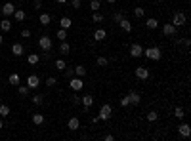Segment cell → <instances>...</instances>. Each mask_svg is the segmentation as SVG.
I'll return each instance as SVG.
<instances>
[{"mask_svg":"<svg viewBox=\"0 0 191 141\" xmlns=\"http://www.w3.org/2000/svg\"><path fill=\"white\" fill-rule=\"evenodd\" d=\"M143 56L147 57V59H153V61H159L163 57V52L157 48V46H149L147 50H143Z\"/></svg>","mask_w":191,"mask_h":141,"instance_id":"1","label":"cell"},{"mask_svg":"<svg viewBox=\"0 0 191 141\" xmlns=\"http://www.w3.org/2000/svg\"><path fill=\"white\" fill-rule=\"evenodd\" d=\"M185 23H187L185 14H184V12H176V14H174V17H172V25L178 29V27H184Z\"/></svg>","mask_w":191,"mask_h":141,"instance_id":"2","label":"cell"},{"mask_svg":"<svg viewBox=\"0 0 191 141\" xmlns=\"http://www.w3.org/2000/svg\"><path fill=\"white\" fill-rule=\"evenodd\" d=\"M111 114H113V109H111V105H107V103H105V105L99 107V114H98L99 120H109Z\"/></svg>","mask_w":191,"mask_h":141,"instance_id":"3","label":"cell"},{"mask_svg":"<svg viewBox=\"0 0 191 141\" xmlns=\"http://www.w3.org/2000/svg\"><path fill=\"white\" fill-rule=\"evenodd\" d=\"M38 46H40V50H44V52H50V50H52V38L46 36V35H42V36L38 38Z\"/></svg>","mask_w":191,"mask_h":141,"instance_id":"4","label":"cell"},{"mask_svg":"<svg viewBox=\"0 0 191 141\" xmlns=\"http://www.w3.org/2000/svg\"><path fill=\"white\" fill-rule=\"evenodd\" d=\"M69 86H71V90H73V92H80V90H82V86H84V82H82V78H80V77H71Z\"/></svg>","mask_w":191,"mask_h":141,"instance_id":"5","label":"cell"},{"mask_svg":"<svg viewBox=\"0 0 191 141\" xmlns=\"http://www.w3.org/2000/svg\"><path fill=\"white\" fill-rule=\"evenodd\" d=\"M178 134L182 135V137H185V139H187V137L191 135V126H189L187 122H182V124L178 126Z\"/></svg>","mask_w":191,"mask_h":141,"instance_id":"6","label":"cell"},{"mask_svg":"<svg viewBox=\"0 0 191 141\" xmlns=\"http://www.w3.org/2000/svg\"><path fill=\"white\" fill-rule=\"evenodd\" d=\"M134 74H136L140 80H147V78H149V69H147V67H136Z\"/></svg>","mask_w":191,"mask_h":141,"instance_id":"7","label":"cell"},{"mask_svg":"<svg viewBox=\"0 0 191 141\" xmlns=\"http://www.w3.org/2000/svg\"><path fill=\"white\" fill-rule=\"evenodd\" d=\"M38 84H40V78L37 77V74H31V77H27V86H29V90L38 88Z\"/></svg>","mask_w":191,"mask_h":141,"instance_id":"8","label":"cell"},{"mask_svg":"<svg viewBox=\"0 0 191 141\" xmlns=\"http://www.w3.org/2000/svg\"><path fill=\"white\" fill-rule=\"evenodd\" d=\"M176 31H178V29H176L172 23H164V25H163V35H164V36H174Z\"/></svg>","mask_w":191,"mask_h":141,"instance_id":"9","label":"cell"},{"mask_svg":"<svg viewBox=\"0 0 191 141\" xmlns=\"http://www.w3.org/2000/svg\"><path fill=\"white\" fill-rule=\"evenodd\" d=\"M14 12H15V6H14L12 2H6V4L2 6V14H4L6 17H12V15H14Z\"/></svg>","mask_w":191,"mask_h":141,"instance_id":"10","label":"cell"},{"mask_svg":"<svg viewBox=\"0 0 191 141\" xmlns=\"http://www.w3.org/2000/svg\"><path fill=\"white\" fill-rule=\"evenodd\" d=\"M67 128H69L71 132H76V130L80 128V120H78L76 116H71V118H69V122H67Z\"/></svg>","mask_w":191,"mask_h":141,"instance_id":"11","label":"cell"},{"mask_svg":"<svg viewBox=\"0 0 191 141\" xmlns=\"http://www.w3.org/2000/svg\"><path fill=\"white\" fill-rule=\"evenodd\" d=\"M130 56H132V57H141V56H143V48H141L140 44H132V46H130Z\"/></svg>","mask_w":191,"mask_h":141,"instance_id":"12","label":"cell"},{"mask_svg":"<svg viewBox=\"0 0 191 141\" xmlns=\"http://www.w3.org/2000/svg\"><path fill=\"white\" fill-rule=\"evenodd\" d=\"M128 101H130V105H140V101H141V97H140V93L138 92H130L128 93Z\"/></svg>","mask_w":191,"mask_h":141,"instance_id":"13","label":"cell"},{"mask_svg":"<svg viewBox=\"0 0 191 141\" xmlns=\"http://www.w3.org/2000/svg\"><path fill=\"white\" fill-rule=\"evenodd\" d=\"M12 53H14L15 57H21V56L25 53V48H23V44H14V46H12Z\"/></svg>","mask_w":191,"mask_h":141,"instance_id":"14","label":"cell"},{"mask_svg":"<svg viewBox=\"0 0 191 141\" xmlns=\"http://www.w3.org/2000/svg\"><path fill=\"white\" fill-rule=\"evenodd\" d=\"M80 103L86 107V109H90V107L94 105V97L92 95H80Z\"/></svg>","mask_w":191,"mask_h":141,"instance_id":"15","label":"cell"},{"mask_svg":"<svg viewBox=\"0 0 191 141\" xmlns=\"http://www.w3.org/2000/svg\"><path fill=\"white\" fill-rule=\"evenodd\" d=\"M105 38H107L105 29H98V31L94 32V40H96V42H102V40H105Z\"/></svg>","mask_w":191,"mask_h":141,"instance_id":"16","label":"cell"},{"mask_svg":"<svg viewBox=\"0 0 191 141\" xmlns=\"http://www.w3.org/2000/svg\"><path fill=\"white\" fill-rule=\"evenodd\" d=\"M59 25H61V29H71V27H73V19L67 17V15H63V17L59 19Z\"/></svg>","mask_w":191,"mask_h":141,"instance_id":"17","label":"cell"},{"mask_svg":"<svg viewBox=\"0 0 191 141\" xmlns=\"http://www.w3.org/2000/svg\"><path fill=\"white\" fill-rule=\"evenodd\" d=\"M119 25H120V29L124 31V32H130V31H132V23H130L126 17H122V19L119 21Z\"/></svg>","mask_w":191,"mask_h":141,"instance_id":"18","label":"cell"},{"mask_svg":"<svg viewBox=\"0 0 191 141\" xmlns=\"http://www.w3.org/2000/svg\"><path fill=\"white\" fill-rule=\"evenodd\" d=\"M0 29H2L4 32H8V31H12V19H10V17L2 19V21H0Z\"/></svg>","mask_w":191,"mask_h":141,"instance_id":"19","label":"cell"},{"mask_svg":"<svg viewBox=\"0 0 191 141\" xmlns=\"http://www.w3.org/2000/svg\"><path fill=\"white\" fill-rule=\"evenodd\" d=\"M33 124H35V126H42L44 124V114L42 113H35V114H33Z\"/></svg>","mask_w":191,"mask_h":141,"instance_id":"20","label":"cell"},{"mask_svg":"<svg viewBox=\"0 0 191 141\" xmlns=\"http://www.w3.org/2000/svg\"><path fill=\"white\" fill-rule=\"evenodd\" d=\"M59 53H63V56H67V53H71V46H69V42H61V44H59V50H58Z\"/></svg>","mask_w":191,"mask_h":141,"instance_id":"21","label":"cell"},{"mask_svg":"<svg viewBox=\"0 0 191 141\" xmlns=\"http://www.w3.org/2000/svg\"><path fill=\"white\" fill-rule=\"evenodd\" d=\"M145 27H147L149 31H153V29H157V27H159V21H157L155 17H149L147 21H145Z\"/></svg>","mask_w":191,"mask_h":141,"instance_id":"22","label":"cell"},{"mask_svg":"<svg viewBox=\"0 0 191 141\" xmlns=\"http://www.w3.org/2000/svg\"><path fill=\"white\" fill-rule=\"evenodd\" d=\"M86 73H88V71H86L84 65H76V67H75V74H76V77L82 78V77H86Z\"/></svg>","mask_w":191,"mask_h":141,"instance_id":"23","label":"cell"},{"mask_svg":"<svg viewBox=\"0 0 191 141\" xmlns=\"http://www.w3.org/2000/svg\"><path fill=\"white\" fill-rule=\"evenodd\" d=\"M38 21H40V25H50V21H52V17H50V14H40V17H38Z\"/></svg>","mask_w":191,"mask_h":141,"instance_id":"24","label":"cell"},{"mask_svg":"<svg viewBox=\"0 0 191 141\" xmlns=\"http://www.w3.org/2000/svg\"><path fill=\"white\" fill-rule=\"evenodd\" d=\"M38 61H40L38 53H29V56H27V63H29V65H37Z\"/></svg>","mask_w":191,"mask_h":141,"instance_id":"25","label":"cell"},{"mask_svg":"<svg viewBox=\"0 0 191 141\" xmlns=\"http://www.w3.org/2000/svg\"><path fill=\"white\" fill-rule=\"evenodd\" d=\"M14 19L15 21H23L25 19V12H23V10H15V12H14Z\"/></svg>","mask_w":191,"mask_h":141,"instance_id":"26","label":"cell"},{"mask_svg":"<svg viewBox=\"0 0 191 141\" xmlns=\"http://www.w3.org/2000/svg\"><path fill=\"white\" fill-rule=\"evenodd\" d=\"M174 116H176V118H180V120H182V118L185 116V111L182 109V107H176V109H174Z\"/></svg>","mask_w":191,"mask_h":141,"instance_id":"27","label":"cell"},{"mask_svg":"<svg viewBox=\"0 0 191 141\" xmlns=\"http://www.w3.org/2000/svg\"><path fill=\"white\" fill-rule=\"evenodd\" d=\"M10 84H12V86H19V74H15V73L10 74Z\"/></svg>","mask_w":191,"mask_h":141,"instance_id":"28","label":"cell"},{"mask_svg":"<svg viewBox=\"0 0 191 141\" xmlns=\"http://www.w3.org/2000/svg\"><path fill=\"white\" fill-rule=\"evenodd\" d=\"M90 8H92V12H98V10L102 8V0H92V2H90Z\"/></svg>","mask_w":191,"mask_h":141,"instance_id":"29","label":"cell"},{"mask_svg":"<svg viewBox=\"0 0 191 141\" xmlns=\"http://www.w3.org/2000/svg\"><path fill=\"white\" fill-rule=\"evenodd\" d=\"M10 113H12V111H10V107H8V105H4V103L0 105V116H8Z\"/></svg>","mask_w":191,"mask_h":141,"instance_id":"30","label":"cell"},{"mask_svg":"<svg viewBox=\"0 0 191 141\" xmlns=\"http://www.w3.org/2000/svg\"><path fill=\"white\" fill-rule=\"evenodd\" d=\"M134 15L141 19V17L145 15V10H143V8H140V6H136V8H134Z\"/></svg>","mask_w":191,"mask_h":141,"instance_id":"31","label":"cell"},{"mask_svg":"<svg viewBox=\"0 0 191 141\" xmlns=\"http://www.w3.org/2000/svg\"><path fill=\"white\" fill-rule=\"evenodd\" d=\"M92 21H94V23H102V21H103V14L94 12V15H92Z\"/></svg>","mask_w":191,"mask_h":141,"instance_id":"32","label":"cell"},{"mask_svg":"<svg viewBox=\"0 0 191 141\" xmlns=\"http://www.w3.org/2000/svg\"><path fill=\"white\" fill-rule=\"evenodd\" d=\"M157 118H159V113H157V111H149V113H147V120H149V122H155Z\"/></svg>","mask_w":191,"mask_h":141,"instance_id":"33","label":"cell"},{"mask_svg":"<svg viewBox=\"0 0 191 141\" xmlns=\"http://www.w3.org/2000/svg\"><path fill=\"white\" fill-rule=\"evenodd\" d=\"M96 63L99 65V67H107V63H109V61H107V57H103V56H99V57L96 59Z\"/></svg>","mask_w":191,"mask_h":141,"instance_id":"34","label":"cell"},{"mask_svg":"<svg viewBox=\"0 0 191 141\" xmlns=\"http://www.w3.org/2000/svg\"><path fill=\"white\" fill-rule=\"evenodd\" d=\"M33 103H35V105H42V103H44V97H42L40 93H37V95H33Z\"/></svg>","mask_w":191,"mask_h":141,"instance_id":"35","label":"cell"},{"mask_svg":"<svg viewBox=\"0 0 191 141\" xmlns=\"http://www.w3.org/2000/svg\"><path fill=\"white\" fill-rule=\"evenodd\" d=\"M17 93L19 95H27L29 93V86H17Z\"/></svg>","mask_w":191,"mask_h":141,"instance_id":"36","label":"cell"},{"mask_svg":"<svg viewBox=\"0 0 191 141\" xmlns=\"http://www.w3.org/2000/svg\"><path fill=\"white\" fill-rule=\"evenodd\" d=\"M67 67V63L63 61V59H58V61H55V69H58V71H63Z\"/></svg>","mask_w":191,"mask_h":141,"instance_id":"37","label":"cell"},{"mask_svg":"<svg viewBox=\"0 0 191 141\" xmlns=\"http://www.w3.org/2000/svg\"><path fill=\"white\" fill-rule=\"evenodd\" d=\"M58 38H59L61 42L67 38V29H59V31H58Z\"/></svg>","mask_w":191,"mask_h":141,"instance_id":"38","label":"cell"},{"mask_svg":"<svg viewBox=\"0 0 191 141\" xmlns=\"http://www.w3.org/2000/svg\"><path fill=\"white\" fill-rule=\"evenodd\" d=\"M71 103H73V105H80V95L73 93V97H71Z\"/></svg>","mask_w":191,"mask_h":141,"instance_id":"39","label":"cell"},{"mask_svg":"<svg viewBox=\"0 0 191 141\" xmlns=\"http://www.w3.org/2000/svg\"><path fill=\"white\" fill-rule=\"evenodd\" d=\"M55 84H58V80H55L54 77H48V78H46V86H50V88H52V86H55Z\"/></svg>","mask_w":191,"mask_h":141,"instance_id":"40","label":"cell"},{"mask_svg":"<svg viewBox=\"0 0 191 141\" xmlns=\"http://www.w3.org/2000/svg\"><path fill=\"white\" fill-rule=\"evenodd\" d=\"M63 71H65V77H69V78H71V77H73V74H75V67H69V69H67V67H65Z\"/></svg>","mask_w":191,"mask_h":141,"instance_id":"41","label":"cell"},{"mask_svg":"<svg viewBox=\"0 0 191 141\" xmlns=\"http://www.w3.org/2000/svg\"><path fill=\"white\" fill-rule=\"evenodd\" d=\"M120 105H122V107H128V105H130V101H128V95H126V97H120Z\"/></svg>","mask_w":191,"mask_h":141,"instance_id":"42","label":"cell"},{"mask_svg":"<svg viewBox=\"0 0 191 141\" xmlns=\"http://www.w3.org/2000/svg\"><path fill=\"white\" fill-rule=\"evenodd\" d=\"M122 17H124V15H122V12H117V14H113V19L117 21V23H119V21H120Z\"/></svg>","mask_w":191,"mask_h":141,"instance_id":"43","label":"cell"},{"mask_svg":"<svg viewBox=\"0 0 191 141\" xmlns=\"http://www.w3.org/2000/svg\"><path fill=\"white\" fill-rule=\"evenodd\" d=\"M180 42H182L185 48H189V46H191V40H189V38H184V40H180Z\"/></svg>","mask_w":191,"mask_h":141,"instance_id":"44","label":"cell"},{"mask_svg":"<svg viewBox=\"0 0 191 141\" xmlns=\"http://www.w3.org/2000/svg\"><path fill=\"white\" fill-rule=\"evenodd\" d=\"M33 8H35V10H40V8H42V2H40V0H35V6H33Z\"/></svg>","mask_w":191,"mask_h":141,"instance_id":"45","label":"cell"},{"mask_svg":"<svg viewBox=\"0 0 191 141\" xmlns=\"http://www.w3.org/2000/svg\"><path fill=\"white\" fill-rule=\"evenodd\" d=\"M21 36H23V38H29V36H31V32L25 29V31H21Z\"/></svg>","mask_w":191,"mask_h":141,"instance_id":"46","label":"cell"},{"mask_svg":"<svg viewBox=\"0 0 191 141\" xmlns=\"http://www.w3.org/2000/svg\"><path fill=\"white\" fill-rule=\"evenodd\" d=\"M73 8H75V10L80 8V0H73Z\"/></svg>","mask_w":191,"mask_h":141,"instance_id":"47","label":"cell"},{"mask_svg":"<svg viewBox=\"0 0 191 141\" xmlns=\"http://www.w3.org/2000/svg\"><path fill=\"white\" fill-rule=\"evenodd\" d=\"M103 139H105V141H113V139H115V135H111V134H107V135H103Z\"/></svg>","mask_w":191,"mask_h":141,"instance_id":"48","label":"cell"},{"mask_svg":"<svg viewBox=\"0 0 191 141\" xmlns=\"http://www.w3.org/2000/svg\"><path fill=\"white\" fill-rule=\"evenodd\" d=\"M105 2H109V4H115V0H105Z\"/></svg>","mask_w":191,"mask_h":141,"instance_id":"49","label":"cell"},{"mask_svg":"<svg viewBox=\"0 0 191 141\" xmlns=\"http://www.w3.org/2000/svg\"><path fill=\"white\" fill-rule=\"evenodd\" d=\"M2 42H4V36H2V35H0V44H2Z\"/></svg>","mask_w":191,"mask_h":141,"instance_id":"50","label":"cell"},{"mask_svg":"<svg viewBox=\"0 0 191 141\" xmlns=\"http://www.w3.org/2000/svg\"><path fill=\"white\" fill-rule=\"evenodd\" d=\"M2 128H4V122H2V120H0V130H2Z\"/></svg>","mask_w":191,"mask_h":141,"instance_id":"51","label":"cell"},{"mask_svg":"<svg viewBox=\"0 0 191 141\" xmlns=\"http://www.w3.org/2000/svg\"><path fill=\"white\" fill-rule=\"evenodd\" d=\"M58 2H59V4H65V2H67V0H58Z\"/></svg>","mask_w":191,"mask_h":141,"instance_id":"52","label":"cell"},{"mask_svg":"<svg viewBox=\"0 0 191 141\" xmlns=\"http://www.w3.org/2000/svg\"><path fill=\"white\" fill-rule=\"evenodd\" d=\"M155 2H163V0H155Z\"/></svg>","mask_w":191,"mask_h":141,"instance_id":"53","label":"cell"}]
</instances>
